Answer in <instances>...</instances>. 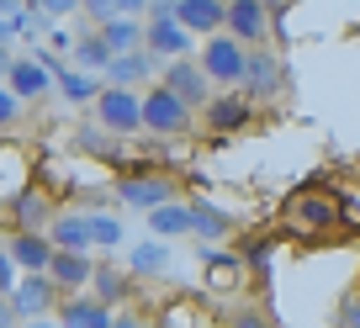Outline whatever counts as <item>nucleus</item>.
I'll list each match as a JSON object with an SVG mask.
<instances>
[{"label": "nucleus", "mask_w": 360, "mask_h": 328, "mask_svg": "<svg viewBox=\"0 0 360 328\" xmlns=\"http://www.w3.org/2000/svg\"><path fill=\"white\" fill-rule=\"evenodd\" d=\"M249 53H255V48H244L233 32H217V37L202 43V58H196V64L212 74V85H228V91H233V85H244V74H249Z\"/></svg>", "instance_id": "1"}, {"label": "nucleus", "mask_w": 360, "mask_h": 328, "mask_svg": "<svg viewBox=\"0 0 360 328\" xmlns=\"http://www.w3.org/2000/svg\"><path fill=\"white\" fill-rule=\"evenodd\" d=\"M96 122H101V133H112V138L148 133L143 127V96L127 91V85H106V91L96 96Z\"/></svg>", "instance_id": "2"}, {"label": "nucleus", "mask_w": 360, "mask_h": 328, "mask_svg": "<svg viewBox=\"0 0 360 328\" xmlns=\"http://www.w3.org/2000/svg\"><path fill=\"white\" fill-rule=\"evenodd\" d=\"M191 112L196 106H186L169 85H148L143 91V127L159 138H180L186 127H191Z\"/></svg>", "instance_id": "3"}, {"label": "nucleus", "mask_w": 360, "mask_h": 328, "mask_svg": "<svg viewBox=\"0 0 360 328\" xmlns=\"http://www.w3.org/2000/svg\"><path fill=\"white\" fill-rule=\"evenodd\" d=\"M148 53L165 58V64H175V58H186V48H191V32L175 22V0H159L154 11H148Z\"/></svg>", "instance_id": "4"}, {"label": "nucleus", "mask_w": 360, "mask_h": 328, "mask_svg": "<svg viewBox=\"0 0 360 328\" xmlns=\"http://www.w3.org/2000/svg\"><path fill=\"white\" fill-rule=\"evenodd\" d=\"M228 32L244 48H265V37L276 32V11L265 0H228Z\"/></svg>", "instance_id": "5"}, {"label": "nucleus", "mask_w": 360, "mask_h": 328, "mask_svg": "<svg viewBox=\"0 0 360 328\" xmlns=\"http://www.w3.org/2000/svg\"><path fill=\"white\" fill-rule=\"evenodd\" d=\"M159 85H169V91L180 96L186 106H212V74H207L202 64H191V58H175V64L159 69Z\"/></svg>", "instance_id": "6"}, {"label": "nucleus", "mask_w": 360, "mask_h": 328, "mask_svg": "<svg viewBox=\"0 0 360 328\" xmlns=\"http://www.w3.org/2000/svg\"><path fill=\"white\" fill-rule=\"evenodd\" d=\"M58 307H64V291H58L53 275H27L11 291V317H27V323L43 313H58Z\"/></svg>", "instance_id": "7"}, {"label": "nucleus", "mask_w": 360, "mask_h": 328, "mask_svg": "<svg viewBox=\"0 0 360 328\" xmlns=\"http://www.w3.org/2000/svg\"><path fill=\"white\" fill-rule=\"evenodd\" d=\"M6 254H11L27 275H48L53 260H58V244L48 233H11V238H6Z\"/></svg>", "instance_id": "8"}, {"label": "nucleus", "mask_w": 360, "mask_h": 328, "mask_svg": "<svg viewBox=\"0 0 360 328\" xmlns=\"http://www.w3.org/2000/svg\"><path fill=\"white\" fill-rule=\"evenodd\" d=\"M175 22L196 37L228 32V0H175Z\"/></svg>", "instance_id": "9"}, {"label": "nucleus", "mask_w": 360, "mask_h": 328, "mask_svg": "<svg viewBox=\"0 0 360 328\" xmlns=\"http://www.w3.org/2000/svg\"><path fill=\"white\" fill-rule=\"evenodd\" d=\"M286 91V69L281 58L270 53V48H255L249 53V74H244V96H255V101H270V96Z\"/></svg>", "instance_id": "10"}, {"label": "nucleus", "mask_w": 360, "mask_h": 328, "mask_svg": "<svg viewBox=\"0 0 360 328\" xmlns=\"http://www.w3.org/2000/svg\"><path fill=\"white\" fill-rule=\"evenodd\" d=\"M117 196H122L127 206H138V212H159V206L175 202V185H169L165 175H127Z\"/></svg>", "instance_id": "11"}, {"label": "nucleus", "mask_w": 360, "mask_h": 328, "mask_svg": "<svg viewBox=\"0 0 360 328\" xmlns=\"http://www.w3.org/2000/svg\"><path fill=\"white\" fill-rule=\"evenodd\" d=\"M6 85H11L22 101H43L48 91H53V64H27V58H16V64H6Z\"/></svg>", "instance_id": "12"}, {"label": "nucleus", "mask_w": 360, "mask_h": 328, "mask_svg": "<svg viewBox=\"0 0 360 328\" xmlns=\"http://www.w3.org/2000/svg\"><path fill=\"white\" fill-rule=\"evenodd\" d=\"M255 96H217L207 106V133H238V127L255 122Z\"/></svg>", "instance_id": "13"}, {"label": "nucleus", "mask_w": 360, "mask_h": 328, "mask_svg": "<svg viewBox=\"0 0 360 328\" xmlns=\"http://www.w3.org/2000/svg\"><path fill=\"white\" fill-rule=\"evenodd\" d=\"M58 328H112V307L101 302V296H64V307H58Z\"/></svg>", "instance_id": "14"}, {"label": "nucleus", "mask_w": 360, "mask_h": 328, "mask_svg": "<svg viewBox=\"0 0 360 328\" xmlns=\"http://www.w3.org/2000/svg\"><path fill=\"white\" fill-rule=\"evenodd\" d=\"M48 238H53L64 254H90V212H58L53 228H48Z\"/></svg>", "instance_id": "15"}, {"label": "nucleus", "mask_w": 360, "mask_h": 328, "mask_svg": "<svg viewBox=\"0 0 360 328\" xmlns=\"http://www.w3.org/2000/svg\"><path fill=\"white\" fill-rule=\"evenodd\" d=\"M48 275L58 281L64 296H85V286L96 281V265H90V254H64V249H58V260H53Z\"/></svg>", "instance_id": "16"}, {"label": "nucleus", "mask_w": 360, "mask_h": 328, "mask_svg": "<svg viewBox=\"0 0 360 328\" xmlns=\"http://www.w3.org/2000/svg\"><path fill=\"white\" fill-rule=\"evenodd\" d=\"M154 64H159V58L148 53V48H138V53H117L112 69H106V85H127V91H138V79L154 74Z\"/></svg>", "instance_id": "17"}, {"label": "nucleus", "mask_w": 360, "mask_h": 328, "mask_svg": "<svg viewBox=\"0 0 360 328\" xmlns=\"http://www.w3.org/2000/svg\"><path fill=\"white\" fill-rule=\"evenodd\" d=\"M43 223L53 228V217H48V202L43 196H11V233H43Z\"/></svg>", "instance_id": "18"}, {"label": "nucleus", "mask_w": 360, "mask_h": 328, "mask_svg": "<svg viewBox=\"0 0 360 328\" xmlns=\"http://www.w3.org/2000/svg\"><path fill=\"white\" fill-rule=\"evenodd\" d=\"M101 37L112 43V53H138V48H148V27L133 22V16H112V22L101 27Z\"/></svg>", "instance_id": "19"}, {"label": "nucleus", "mask_w": 360, "mask_h": 328, "mask_svg": "<svg viewBox=\"0 0 360 328\" xmlns=\"http://www.w3.org/2000/svg\"><path fill=\"white\" fill-rule=\"evenodd\" d=\"M148 228H154V238H180V233H196V212L191 206H159V212H148Z\"/></svg>", "instance_id": "20"}, {"label": "nucleus", "mask_w": 360, "mask_h": 328, "mask_svg": "<svg viewBox=\"0 0 360 328\" xmlns=\"http://www.w3.org/2000/svg\"><path fill=\"white\" fill-rule=\"evenodd\" d=\"M75 58H79V69H112V43H106L101 32H90V37H79L75 43Z\"/></svg>", "instance_id": "21"}, {"label": "nucleus", "mask_w": 360, "mask_h": 328, "mask_svg": "<svg viewBox=\"0 0 360 328\" xmlns=\"http://www.w3.org/2000/svg\"><path fill=\"white\" fill-rule=\"evenodd\" d=\"M127 265H133L138 275H154V270H169V249L159 244V238H148V244H138L133 254H127Z\"/></svg>", "instance_id": "22"}, {"label": "nucleus", "mask_w": 360, "mask_h": 328, "mask_svg": "<svg viewBox=\"0 0 360 328\" xmlns=\"http://www.w3.org/2000/svg\"><path fill=\"white\" fill-rule=\"evenodd\" d=\"M58 85H64V96H69V101H90V106H96V96L106 91V85H96V79H90L85 69H58Z\"/></svg>", "instance_id": "23"}, {"label": "nucleus", "mask_w": 360, "mask_h": 328, "mask_svg": "<svg viewBox=\"0 0 360 328\" xmlns=\"http://www.w3.org/2000/svg\"><path fill=\"white\" fill-rule=\"evenodd\" d=\"M238 275H244V265L228 260V254H207V286H217V291H228V286H238Z\"/></svg>", "instance_id": "24"}, {"label": "nucleus", "mask_w": 360, "mask_h": 328, "mask_svg": "<svg viewBox=\"0 0 360 328\" xmlns=\"http://www.w3.org/2000/svg\"><path fill=\"white\" fill-rule=\"evenodd\" d=\"M90 238H96L101 249H117V244H122V223H117L112 212H90Z\"/></svg>", "instance_id": "25"}, {"label": "nucleus", "mask_w": 360, "mask_h": 328, "mask_svg": "<svg viewBox=\"0 0 360 328\" xmlns=\"http://www.w3.org/2000/svg\"><path fill=\"white\" fill-rule=\"evenodd\" d=\"M191 212H196V233H207V238H223L228 233V217L212 212L207 202H191Z\"/></svg>", "instance_id": "26"}, {"label": "nucleus", "mask_w": 360, "mask_h": 328, "mask_svg": "<svg viewBox=\"0 0 360 328\" xmlns=\"http://www.w3.org/2000/svg\"><path fill=\"white\" fill-rule=\"evenodd\" d=\"M122 291H127V275H122V270H96V291H90V296H101V302H117Z\"/></svg>", "instance_id": "27"}, {"label": "nucleus", "mask_w": 360, "mask_h": 328, "mask_svg": "<svg viewBox=\"0 0 360 328\" xmlns=\"http://www.w3.org/2000/svg\"><path fill=\"white\" fill-rule=\"evenodd\" d=\"M297 217H302V223H328V217H334V202L307 196V202H297Z\"/></svg>", "instance_id": "28"}, {"label": "nucleus", "mask_w": 360, "mask_h": 328, "mask_svg": "<svg viewBox=\"0 0 360 328\" xmlns=\"http://www.w3.org/2000/svg\"><path fill=\"white\" fill-rule=\"evenodd\" d=\"M233 328H270V317L259 313V307H244V313L233 317Z\"/></svg>", "instance_id": "29"}, {"label": "nucleus", "mask_w": 360, "mask_h": 328, "mask_svg": "<svg viewBox=\"0 0 360 328\" xmlns=\"http://www.w3.org/2000/svg\"><path fill=\"white\" fill-rule=\"evenodd\" d=\"M16 106H22V96H16L11 85H6V96H0V117H6V122H11V117H16Z\"/></svg>", "instance_id": "30"}, {"label": "nucleus", "mask_w": 360, "mask_h": 328, "mask_svg": "<svg viewBox=\"0 0 360 328\" xmlns=\"http://www.w3.org/2000/svg\"><path fill=\"white\" fill-rule=\"evenodd\" d=\"M339 317H345V328H360V302H349V307H345Z\"/></svg>", "instance_id": "31"}, {"label": "nucleus", "mask_w": 360, "mask_h": 328, "mask_svg": "<svg viewBox=\"0 0 360 328\" xmlns=\"http://www.w3.org/2000/svg\"><path fill=\"white\" fill-rule=\"evenodd\" d=\"M37 6H43V11H69L75 0H37Z\"/></svg>", "instance_id": "32"}, {"label": "nucleus", "mask_w": 360, "mask_h": 328, "mask_svg": "<svg viewBox=\"0 0 360 328\" xmlns=\"http://www.w3.org/2000/svg\"><path fill=\"white\" fill-rule=\"evenodd\" d=\"M112 328H148V323H138V317H117Z\"/></svg>", "instance_id": "33"}, {"label": "nucleus", "mask_w": 360, "mask_h": 328, "mask_svg": "<svg viewBox=\"0 0 360 328\" xmlns=\"http://www.w3.org/2000/svg\"><path fill=\"white\" fill-rule=\"evenodd\" d=\"M27 328H58V317H53V323H43V317H32V323H27Z\"/></svg>", "instance_id": "34"}, {"label": "nucleus", "mask_w": 360, "mask_h": 328, "mask_svg": "<svg viewBox=\"0 0 360 328\" xmlns=\"http://www.w3.org/2000/svg\"><path fill=\"white\" fill-rule=\"evenodd\" d=\"M265 6H270V11H281V6H286V0H265Z\"/></svg>", "instance_id": "35"}, {"label": "nucleus", "mask_w": 360, "mask_h": 328, "mask_svg": "<svg viewBox=\"0 0 360 328\" xmlns=\"http://www.w3.org/2000/svg\"><path fill=\"white\" fill-rule=\"evenodd\" d=\"M154 6H159V0H154Z\"/></svg>", "instance_id": "36"}]
</instances>
